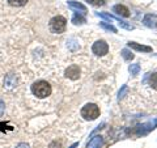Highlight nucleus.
I'll list each match as a JSON object with an SVG mask.
<instances>
[{
	"instance_id": "1",
	"label": "nucleus",
	"mask_w": 157,
	"mask_h": 148,
	"mask_svg": "<svg viewBox=\"0 0 157 148\" xmlns=\"http://www.w3.org/2000/svg\"><path fill=\"white\" fill-rule=\"evenodd\" d=\"M32 93L34 96H37L38 98H46L47 96L51 95V85L45 80H39L36 81L32 85Z\"/></svg>"
},
{
	"instance_id": "2",
	"label": "nucleus",
	"mask_w": 157,
	"mask_h": 148,
	"mask_svg": "<svg viewBox=\"0 0 157 148\" xmlns=\"http://www.w3.org/2000/svg\"><path fill=\"white\" fill-rule=\"evenodd\" d=\"M80 114L85 121H94L100 117V107L96 103H86L82 106Z\"/></svg>"
},
{
	"instance_id": "3",
	"label": "nucleus",
	"mask_w": 157,
	"mask_h": 148,
	"mask_svg": "<svg viewBox=\"0 0 157 148\" xmlns=\"http://www.w3.org/2000/svg\"><path fill=\"white\" fill-rule=\"evenodd\" d=\"M66 26H67V20L66 17L63 16H55L50 20V24H48V28H50V30L55 34H60L66 30Z\"/></svg>"
},
{
	"instance_id": "4",
	"label": "nucleus",
	"mask_w": 157,
	"mask_h": 148,
	"mask_svg": "<svg viewBox=\"0 0 157 148\" xmlns=\"http://www.w3.org/2000/svg\"><path fill=\"white\" fill-rule=\"evenodd\" d=\"M157 127V118H153L152 121H148L145 123H141V125H137L135 127V134L136 135H147L148 132H151L152 130H155Z\"/></svg>"
},
{
	"instance_id": "5",
	"label": "nucleus",
	"mask_w": 157,
	"mask_h": 148,
	"mask_svg": "<svg viewBox=\"0 0 157 148\" xmlns=\"http://www.w3.org/2000/svg\"><path fill=\"white\" fill-rule=\"evenodd\" d=\"M92 51L97 56H104L109 53V45H107V42L104 41V39H98V41H96L93 43Z\"/></svg>"
},
{
	"instance_id": "6",
	"label": "nucleus",
	"mask_w": 157,
	"mask_h": 148,
	"mask_svg": "<svg viewBox=\"0 0 157 148\" xmlns=\"http://www.w3.org/2000/svg\"><path fill=\"white\" fill-rule=\"evenodd\" d=\"M96 16H100V17H102V18H106V20H110V21H114V22H117L121 28L127 29V30H134V25H131V24L126 22V21H122L121 18L114 17L113 14H109V13H96Z\"/></svg>"
},
{
	"instance_id": "7",
	"label": "nucleus",
	"mask_w": 157,
	"mask_h": 148,
	"mask_svg": "<svg viewBox=\"0 0 157 148\" xmlns=\"http://www.w3.org/2000/svg\"><path fill=\"white\" fill-rule=\"evenodd\" d=\"M80 67L77 64H71L70 67L66 70V77L71 79V80H77L80 77Z\"/></svg>"
},
{
	"instance_id": "8",
	"label": "nucleus",
	"mask_w": 157,
	"mask_h": 148,
	"mask_svg": "<svg viewBox=\"0 0 157 148\" xmlns=\"http://www.w3.org/2000/svg\"><path fill=\"white\" fill-rule=\"evenodd\" d=\"M113 12L122 17H130V9L126 6H122V4H117L113 7Z\"/></svg>"
},
{
	"instance_id": "9",
	"label": "nucleus",
	"mask_w": 157,
	"mask_h": 148,
	"mask_svg": "<svg viewBox=\"0 0 157 148\" xmlns=\"http://www.w3.org/2000/svg\"><path fill=\"white\" fill-rule=\"evenodd\" d=\"M102 146H104V138L101 135H96L89 140L86 148H102Z\"/></svg>"
},
{
	"instance_id": "10",
	"label": "nucleus",
	"mask_w": 157,
	"mask_h": 148,
	"mask_svg": "<svg viewBox=\"0 0 157 148\" xmlns=\"http://www.w3.org/2000/svg\"><path fill=\"white\" fill-rule=\"evenodd\" d=\"M143 24L148 28H156L157 26V16L156 14H152V13L145 14L143 18Z\"/></svg>"
},
{
	"instance_id": "11",
	"label": "nucleus",
	"mask_w": 157,
	"mask_h": 148,
	"mask_svg": "<svg viewBox=\"0 0 157 148\" xmlns=\"http://www.w3.org/2000/svg\"><path fill=\"white\" fill-rule=\"evenodd\" d=\"M17 84V77L16 75H13V73H9V75L6 76L4 79V87L7 88V89H13L14 87H16Z\"/></svg>"
},
{
	"instance_id": "12",
	"label": "nucleus",
	"mask_w": 157,
	"mask_h": 148,
	"mask_svg": "<svg viewBox=\"0 0 157 148\" xmlns=\"http://www.w3.org/2000/svg\"><path fill=\"white\" fill-rule=\"evenodd\" d=\"M128 47L130 49H134L136 51H143V53H152V47L151 46H145V45H140V43H136V42H132L130 41L128 43Z\"/></svg>"
},
{
	"instance_id": "13",
	"label": "nucleus",
	"mask_w": 157,
	"mask_h": 148,
	"mask_svg": "<svg viewBox=\"0 0 157 148\" xmlns=\"http://www.w3.org/2000/svg\"><path fill=\"white\" fill-rule=\"evenodd\" d=\"M68 7L72 8V9H75V11H80L81 14H85L88 12V9L86 7L84 6V4H81V3H78V2H68Z\"/></svg>"
},
{
	"instance_id": "14",
	"label": "nucleus",
	"mask_w": 157,
	"mask_h": 148,
	"mask_svg": "<svg viewBox=\"0 0 157 148\" xmlns=\"http://www.w3.org/2000/svg\"><path fill=\"white\" fill-rule=\"evenodd\" d=\"M85 22H86V18L84 17V14H81L78 12H76L75 14H73V17H72L73 25H82V24H85Z\"/></svg>"
},
{
	"instance_id": "15",
	"label": "nucleus",
	"mask_w": 157,
	"mask_h": 148,
	"mask_svg": "<svg viewBox=\"0 0 157 148\" xmlns=\"http://www.w3.org/2000/svg\"><path fill=\"white\" fill-rule=\"evenodd\" d=\"M67 47L70 49L71 51H76V50H78V49H80V45H78L77 39L70 38V39H67Z\"/></svg>"
},
{
	"instance_id": "16",
	"label": "nucleus",
	"mask_w": 157,
	"mask_h": 148,
	"mask_svg": "<svg viewBox=\"0 0 157 148\" xmlns=\"http://www.w3.org/2000/svg\"><path fill=\"white\" fill-rule=\"evenodd\" d=\"M148 84L153 88V89H157V72L153 73H148Z\"/></svg>"
},
{
	"instance_id": "17",
	"label": "nucleus",
	"mask_w": 157,
	"mask_h": 148,
	"mask_svg": "<svg viewBox=\"0 0 157 148\" xmlns=\"http://www.w3.org/2000/svg\"><path fill=\"white\" fill-rule=\"evenodd\" d=\"M121 54H122V56H123V59H126V60H132V59L135 58V55L128 50V49H123V50L121 51Z\"/></svg>"
},
{
	"instance_id": "18",
	"label": "nucleus",
	"mask_w": 157,
	"mask_h": 148,
	"mask_svg": "<svg viewBox=\"0 0 157 148\" xmlns=\"http://www.w3.org/2000/svg\"><path fill=\"white\" fill-rule=\"evenodd\" d=\"M8 3L12 7H24L28 3V0H8Z\"/></svg>"
},
{
	"instance_id": "19",
	"label": "nucleus",
	"mask_w": 157,
	"mask_h": 148,
	"mask_svg": "<svg viewBox=\"0 0 157 148\" xmlns=\"http://www.w3.org/2000/svg\"><path fill=\"white\" fill-rule=\"evenodd\" d=\"M100 26L104 28L105 30H109V32H111V33H117V28L113 26L111 24H107V22H105V21H102V22H100Z\"/></svg>"
},
{
	"instance_id": "20",
	"label": "nucleus",
	"mask_w": 157,
	"mask_h": 148,
	"mask_svg": "<svg viewBox=\"0 0 157 148\" xmlns=\"http://www.w3.org/2000/svg\"><path fill=\"white\" fill-rule=\"evenodd\" d=\"M128 71H130V73H131L132 76H136L137 73L140 72V66L137 64V63H135V64H131L128 67Z\"/></svg>"
},
{
	"instance_id": "21",
	"label": "nucleus",
	"mask_w": 157,
	"mask_h": 148,
	"mask_svg": "<svg viewBox=\"0 0 157 148\" xmlns=\"http://www.w3.org/2000/svg\"><path fill=\"white\" fill-rule=\"evenodd\" d=\"M127 93H128V87H127L126 84H124V85H122V88L119 89V92H118V100L121 101L122 98H123V97L127 95Z\"/></svg>"
},
{
	"instance_id": "22",
	"label": "nucleus",
	"mask_w": 157,
	"mask_h": 148,
	"mask_svg": "<svg viewBox=\"0 0 157 148\" xmlns=\"http://www.w3.org/2000/svg\"><path fill=\"white\" fill-rule=\"evenodd\" d=\"M85 2L92 4V6H96V7H101L105 4V0H85Z\"/></svg>"
},
{
	"instance_id": "23",
	"label": "nucleus",
	"mask_w": 157,
	"mask_h": 148,
	"mask_svg": "<svg viewBox=\"0 0 157 148\" xmlns=\"http://www.w3.org/2000/svg\"><path fill=\"white\" fill-rule=\"evenodd\" d=\"M4 109H6V105H4V102L0 100V117L3 115V113H4Z\"/></svg>"
},
{
	"instance_id": "24",
	"label": "nucleus",
	"mask_w": 157,
	"mask_h": 148,
	"mask_svg": "<svg viewBox=\"0 0 157 148\" xmlns=\"http://www.w3.org/2000/svg\"><path fill=\"white\" fill-rule=\"evenodd\" d=\"M60 147V143H58V142H54L50 144V148H59Z\"/></svg>"
},
{
	"instance_id": "25",
	"label": "nucleus",
	"mask_w": 157,
	"mask_h": 148,
	"mask_svg": "<svg viewBox=\"0 0 157 148\" xmlns=\"http://www.w3.org/2000/svg\"><path fill=\"white\" fill-rule=\"evenodd\" d=\"M16 148H30V147H29L26 143H20L18 146H16Z\"/></svg>"
},
{
	"instance_id": "26",
	"label": "nucleus",
	"mask_w": 157,
	"mask_h": 148,
	"mask_svg": "<svg viewBox=\"0 0 157 148\" xmlns=\"http://www.w3.org/2000/svg\"><path fill=\"white\" fill-rule=\"evenodd\" d=\"M4 126H6V123H0V130H2V131H6L7 130Z\"/></svg>"
},
{
	"instance_id": "27",
	"label": "nucleus",
	"mask_w": 157,
	"mask_h": 148,
	"mask_svg": "<svg viewBox=\"0 0 157 148\" xmlns=\"http://www.w3.org/2000/svg\"><path fill=\"white\" fill-rule=\"evenodd\" d=\"M76 147H78V142H76V143H73L72 146H70L68 148H76Z\"/></svg>"
}]
</instances>
